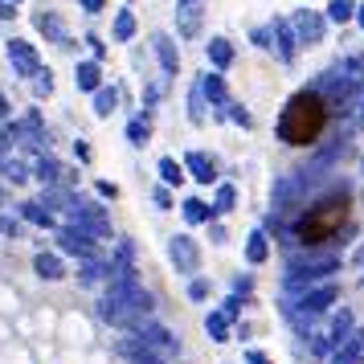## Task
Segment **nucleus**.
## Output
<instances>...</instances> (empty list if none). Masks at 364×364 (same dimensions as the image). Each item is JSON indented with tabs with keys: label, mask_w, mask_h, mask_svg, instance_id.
<instances>
[{
	"label": "nucleus",
	"mask_w": 364,
	"mask_h": 364,
	"mask_svg": "<svg viewBox=\"0 0 364 364\" xmlns=\"http://www.w3.org/2000/svg\"><path fill=\"white\" fill-rule=\"evenodd\" d=\"M323 127H327V98L319 91H299L278 115V139L291 147L316 143Z\"/></svg>",
	"instance_id": "1"
},
{
	"label": "nucleus",
	"mask_w": 364,
	"mask_h": 364,
	"mask_svg": "<svg viewBox=\"0 0 364 364\" xmlns=\"http://www.w3.org/2000/svg\"><path fill=\"white\" fill-rule=\"evenodd\" d=\"M344 221H348V197H323L316 205H307V213L295 226V237L303 246H323L340 233Z\"/></svg>",
	"instance_id": "2"
},
{
	"label": "nucleus",
	"mask_w": 364,
	"mask_h": 364,
	"mask_svg": "<svg viewBox=\"0 0 364 364\" xmlns=\"http://www.w3.org/2000/svg\"><path fill=\"white\" fill-rule=\"evenodd\" d=\"M8 62L17 66L21 78H42V57H37V49L29 46V42L12 37V42H8Z\"/></svg>",
	"instance_id": "3"
},
{
	"label": "nucleus",
	"mask_w": 364,
	"mask_h": 364,
	"mask_svg": "<svg viewBox=\"0 0 364 364\" xmlns=\"http://www.w3.org/2000/svg\"><path fill=\"white\" fill-rule=\"evenodd\" d=\"M91 237H94V233L87 226H78V221H70V226L57 229V242H62V250H70V254H91V250H94Z\"/></svg>",
	"instance_id": "4"
},
{
	"label": "nucleus",
	"mask_w": 364,
	"mask_h": 364,
	"mask_svg": "<svg viewBox=\"0 0 364 364\" xmlns=\"http://www.w3.org/2000/svg\"><path fill=\"white\" fill-rule=\"evenodd\" d=\"M291 25H295V33H299V42H303V46H316V42H323V17H319V12H311V8H299Z\"/></svg>",
	"instance_id": "5"
},
{
	"label": "nucleus",
	"mask_w": 364,
	"mask_h": 364,
	"mask_svg": "<svg viewBox=\"0 0 364 364\" xmlns=\"http://www.w3.org/2000/svg\"><path fill=\"white\" fill-rule=\"evenodd\" d=\"M271 37H274L278 57H282V62H291V57H295V49H299V33H295V25H286V21H274V25H271Z\"/></svg>",
	"instance_id": "6"
},
{
	"label": "nucleus",
	"mask_w": 364,
	"mask_h": 364,
	"mask_svg": "<svg viewBox=\"0 0 364 364\" xmlns=\"http://www.w3.org/2000/svg\"><path fill=\"white\" fill-rule=\"evenodd\" d=\"M168 250H172V262H176L181 271H197V262H201V254H197V242H192L188 233H176Z\"/></svg>",
	"instance_id": "7"
},
{
	"label": "nucleus",
	"mask_w": 364,
	"mask_h": 364,
	"mask_svg": "<svg viewBox=\"0 0 364 364\" xmlns=\"http://www.w3.org/2000/svg\"><path fill=\"white\" fill-rule=\"evenodd\" d=\"M176 29H181V37H197V33H201V4H197V0H181V8H176Z\"/></svg>",
	"instance_id": "8"
},
{
	"label": "nucleus",
	"mask_w": 364,
	"mask_h": 364,
	"mask_svg": "<svg viewBox=\"0 0 364 364\" xmlns=\"http://www.w3.org/2000/svg\"><path fill=\"white\" fill-rule=\"evenodd\" d=\"M184 168L192 172V181H201V184H213V181H217V168H213V160H209L205 152H188Z\"/></svg>",
	"instance_id": "9"
},
{
	"label": "nucleus",
	"mask_w": 364,
	"mask_h": 364,
	"mask_svg": "<svg viewBox=\"0 0 364 364\" xmlns=\"http://www.w3.org/2000/svg\"><path fill=\"white\" fill-rule=\"evenodd\" d=\"M152 46H156V57H160V66H164L168 74H176V70H181V53H176V46H172V37H168V33H156V37H152Z\"/></svg>",
	"instance_id": "10"
},
{
	"label": "nucleus",
	"mask_w": 364,
	"mask_h": 364,
	"mask_svg": "<svg viewBox=\"0 0 364 364\" xmlns=\"http://www.w3.org/2000/svg\"><path fill=\"white\" fill-rule=\"evenodd\" d=\"M37 181L49 184V188H57V184H70L74 176H70V168H62L57 160H46V156H42V160H37Z\"/></svg>",
	"instance_id": "11"
},
{
	"label": "nucleus",
	"mask_w": 364,
	"mask_h": 364,
	"mask_svg": "<svg viewBox=\"0 0 364 364\" xmlns=\"http://www.w3.org/2000/svg\"><path fill=\"white\" fill-rule=\"evenodd\" d=\"M74 82H78V91H102V70H98V62H78V70H74Z\"/></svg>",
	"instance_id": "12"
},
{
	"label": "nucleus",
	"mask_w": 364,
	"mask_h": 364,
	"mask_svg": "<svg viewBox=\"0 0 364 364\" xmlns=\"http://www.w3.org/2000/svg\"><path fill=\"white\" fill-rule=\"evenodd\" d=\"M201 91L209 94V102H217V107H229V94H226V82H221V74H205V78H201Z\"/></svg>",
	"instance_id": "13"
},
{
	"label": "nucleus",
	"mask_w": 364,
	"mask_h": 364,
	"mask_svg": "<svg viewBox=\"0 0 364 364\" xmlns=\"http://www.w3.org/2000/svg\"><path fill=\"white\" fill-rule=\"evenodd\" d=\"M209 62H213L217 70H226L229 62H233V46H229L226 37H213V42H209Z\"/></svg>",
	"instance_id": "14"
},
{
	"label": "nucleus",
	"mask_w": 364,
	"mask_h": 364,
	"mask_svg": "<svg viewBox=\"0 0 364 364\" xmlns=\"http://www.w3.org/2000/svg\"><path fill=\"white\" fill-rule=\"evenodd\" d=\"M356 8H361L356 0H331V4H327V21L344 25V21H352V17H356Z\"/></svg>",
	"instance_id": "15"
},
{
	"label": "nucleus",
	"mask_w": 364,
	"mask_h": 364,
	"mask_svg": "<svg viewBox=\"0 0 364 364\" xmlns=\"http://www.w3.org/2000/svg\"><path fill=\"white\" fill-rule=\"evenodd\" d=\"M115 107H119V91H111V87H102V91L94 94V115H98V119H107V115H111Z\"/></svg>",
	"instance_id": "16"
},
{
	"label": "nucleus",
	"mask_w": 364,
	"mask_h": 364,
	"mask_svg": "<svg viewBox=\"0 0 364 364\" xmlns=\"http://www.w3.org/2000/svg\"><path fill=\"white\" fill-rule=\"evenodd\" d=\"M131 33H136V12L119 8V17H115V42H131Z\"/></svg>",
	"instance_id": "17"
},
{
	"label": "nucleus",
	"mask_w": 364,
	"mask_h": 364,
	"mask_svg": "<svg viewBox=\"0 0 364 364\" xmlns=\"http://www.w3.org/2000/svg\"><path fill=\"white\" fill-rule=\"evenodd\" d=\"M184 217H188L192 226H201V221H209V217H213V209H209L201 197H188V201H184Z\"/></svg>",
	"instance_id": "18"
},
{
	"label": "nucleus",
	"mask_w": 364,
	"mask_h": 364,
	"mask_svg": "<svg viewBox=\"0 0 364 364\" xmlns=\"http://www.w3.org/2000/svg\"><path fill=\"white\" fill-rule=\"evenodd\" d=\"M21 213H25V221H33V226H53V213H49V209H42V205H37V201H25V205H21Z\"/></svg>",
	"instance_id": "19"
},
{
	"label": "nucleus",
	"mask_w": 364,
	"mask_h": 364,
	"mask_svg": "<svg viewBox=\"0 0 364 364\" xmlns=\"http://www.w3.org/2000/svg\"><path fill=\"white\" fill-rule=\"evenodd\" d=\"M266 254H271L266 233H258V229H254V233H250V242H246V258H250V262H262Z\"/></svg>",
	"instance_id": "20"
},
{
	"label": "nucleus",
	"mask_w": 364,
	"mask_h": 364,
	"mask_svg": "<svg viewBox=\"0 0 364 364\" xmlns=\"http://www.w3.org/2000/svg\"><path fill=\"white\" fill-rule=\"evenodd\" d=\"M188 119H192V123H205V91H201V82L188 94Z\"/></svg>",
	"instance_id": "21"
},
{
	"label": "nucleus",
	"mask_w": 364,
	"mask_h": 364,
	"mask_svg": "<svg viewBox=\"0 0 364 364\" xmlns=\"http://www.w3.org/2000/svg\"><path fill=\"white\" fill-rule=\"evenodd\" d=\"M37 29H42V33H49L53 42H62V46H66V29H62V21H57V17L42 12V17H37Z\"/></svg>",
	"instance_id": "22"
},
{
	"label": "nucleus",
	"mask_w": 364,
	"mask_h": 364,
	"mask_svg": "<svg viewBox=\"0 0 364 364\" xmlns=\"http://www.w3.org/2000/svg\"><path fill=\"white\" fill-rule=\"evenodd\" d=\"M147 136H152V127H147V119H143V115H136V119L127 123V139H131L136 147H143V143H147Z\"/></svg>",
	"instance_id": "23"
},
{
	"label": "nucleus",
	"mask_w": 364,
	"mask_h": 364,
	"mask_svg": "<svg viewBox=\"0 0 364 364\" xmlns=\"http://www.w3.org/2000/svg\"><path fill=\"white\" fill-rule=\"evenodd\" d=\"M160 176H164V184H181L184 181V164H176L172 156H164V160H160Z\"/></svg>",
	"instance_id": "24"
},
{
	"label": "nucleus",
	"mask_w": 364,
	"mask_h": 364,
	"mask_svg": "<svg viewBox=\"0 0 364 364\" xmlns=\"http://www.w3.org/2000/svg\"><path fill=\"white\" fill-rule=\"evenodd\" d=\"M233 201H237L233 184H221V188H217V205H213V213H229V209H233Z\"/></svg>",
	"instance_id": "25"
},
{
	"label": "nucleus",
	"mask_w": 364,
	"mask_h": 364,
	"mask_svg": "<svg viewBox=\"0 0 364 364\" xmlns=\"http://www.w3.org/2000/svg\"><path fill=\"white\" fill-rule=\"evenodd\" d=\"M37 274H42V278H57V274H62L57 258H49V254H37Z\"/></svg>",
	"instance_id": "26"
},
{
	"label": "nucleus",
	"mask_w": 364,
	"mask_h": 364,
	"mask_svg": "<svg viewBox=\"0 0 364 364\" xmlns=\"http://www.w3.org/2000/svg\"><path fill=\"white\" fill-rule=\"evenodd\" d=\"M152 201H156V209H172V192H168V188H156Z\"/></svg>",
	"instance_id": "27"
},
{
	"label": "nucleus",
	"mask_w": 364,
	"mask_h": 364,
	"mask_svg": "<svg viewBox=\"0 0 364 364\" xmlns=\"http://www.w3.org/2000/svg\"><path fill=\"white\" fill-rule=\"evenodd\" d=\"M4 176H12V181H25V168H21L17 160H4Z\"/></svg>",
	"instance_id": "28"
},
{
	"label": "nucleus",
	"mask_w": 364,
	"mask_h": 364,
	"mask_svg": "<svg viewBox=\"0 0 364 364\" xmlns=\"http://www.w3.org/2000/svg\"><path fill=\"white\" fill-rule=\"evenodd\" d=\"M229 119H233V123H242V127H250V123H254V119H250V111H242V107H233V111H229Z\"/></svg>",
	"instance_id": "29"
},
{
	"label": "nucleus",
	"mask_w": 364,
	"mask_h": 364,
	"mask_svg": "<svg viewBox=\"0 0 364 364\" xmlns=\"http://www.w3.org/2000/svg\"><path fill=\"white\" fill-rule=\"evenodd\" d=\"M0 233H4V237H17V221H12V217H0Z\"/></svg>",
	"instance_id": "30"
},
{
	"label": "nucleus",
	"mask_w": 364,
	"mask_h": 364,
	"mask_svg": "<svg viewBox=\"0 0 364 364\" xmlns=\"http://www.w3.org/2000/svg\"><path fill=\"white\" fill-rule=\"evenodd\" d=\"M98 197H119V188L111 181H98Z\"/></svg>",
	"instance_id": "31"
},
{
	"label": "nucleus",
	"mask_w": 364,
	"mask_h": 364,
	"mask_svg": "<svg viewBox=\"0 0 364 364\" xmlns=\"http://www.w3.org/2000/svg\"><path fill=\"white\" fill-rule=\"evenodd\" d=\"M33 87H37V94H49V91H53V82H49V74H46V78H37Z\"/></svg>",
	"instance_id": "32"
},
{
	"label": "nucleus",
	"mask_w": 364,
	"mask_h": 364,
	"mask_svg": "<svg viewBox=\"0 0 364 364\" xmlns=\"http://www.w3.org/2000/svg\"><path fill=\"white\" fill-rule=\"evenodd\" d=\"M82 8H87V12H98V8H102V0H82Z\"/></svg>",
	"instance_id": "33"
},
{
	"label": "nucleus",
	"mask_w": 364,
	"mask_h": 364,
	"mask_svg": "<svg viewBox=\"0 0 364 364\" xmlns=\"http://www.w3.org/2000/svg\"><path fill=\"white\" fill-rule=\"evenodd\" d=\"M12 12H17V8H12L8 0H0V17H12Z\"/></svg>",
	"instance_id": "34"
},
{
	"label": "nucleus",
	"mask_w": 364,
	"mask_h": 364,
	"mask_svg": "<svg viewBox=\"0 0 364 364\" xmlns=\"http://www.w3.org/2000/svg\"><path fill=\"white\" fill-rule=\"evenodd\" d=\"M4 115H8V102H4V94H0V119H4Z\"/></svg>",
	"instance_id": "35"
},
{
	"label": "nucleus",
	"mask_w": 364,
	"mask_h": 364,
	"mask_svg": "<svg viewBox=\"0 0 364 364\" xmlns=\"http://www.w3.org/2000/svg\"><path fill=\"white\" fill-rule=\"evenodd\" d=\"M356 21H361V25H364V4H361V8H356Z\"/></svg>",
	"instance_id": "36"
},
{
	"label": "nucleus",
	"mask_w": 364,
	"mask_h": 364,
	"mask_svg": "<svg viewBox=\"0 0 364 364\" xmlns=\"http://www.w3.org/2000/svg\"><path fill=\"white\" fill-rule=\"evenodd\" d=\"M361 123H364V111H361Z\"/></svg>",
	"instance_id": "37"
},
{
	"label": "nucleus",
	"mask_w": 364,
	"mask_h": 364,
	"mask_svg": "<svg viewBox=\"0 0 364 364\" xmlns=\"http://www.w3.org/2000/svg\"><path fill=\"white\" fill-rule=\"evenodd\" d=\"M8 4H17V0H8Z\"/></svg>",
	"instance_id": "38"
},
{
	"label": "nucleus",
	"mask_w": 364,
	"mask_h": 364,
	"mask_svg": "<svg viewBox=\"0 0 364 364\" xmlns=\"http://www.w3.org/2000/svg\"><path fill=\"white\" fill-rule=\"evenodd\" d=\"M0 201H4V197H0Z\"/></svg>",
	"instance_id": "39"
}]
</instances>
